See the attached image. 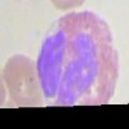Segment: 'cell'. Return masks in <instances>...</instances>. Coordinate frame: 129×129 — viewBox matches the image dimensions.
<instances>
[{"mask_svg": "<svg viewBox=\"0 0 129 129\" xmlns=\"http://www.w3.org/2000/svg\"><path fill=\"white\" fill-rule=\"evenodd\" d=\"M43 94L56 106L107 103L119 75V53L105 21L72 12L49 28L36 61Z\"/></svg>", "mask_w": 129, "mask_h": 129, "instance_id": "1", "label": "cell"}, {"mask_svg": "<svg viewBox=\"0 0 129 129\" xmlns=\"http://www.w3.org/2000/svg\"><path fill=\"white\" fill-rule=\"evenodd\" d=\"M3 81L9 93V103L18 107H36L43 105V89L31 58L14 54L3 69Z\"/></svg>", "mask_w": 129, "mask_h": 129, "instance_id": "2", "label": "cell"}, {"mask_svg": "<svg viewBox=\"0 0 129 129\" xmlns=\"http://www.w3.org/2000/svg\"><path fill=\"white\" fill-rule=\"evenodd\" d=\"M52 4L59 10H69L83 5L85 0H50Z\"/></svg>", "mask_w": 129, "mask_h": 129, "instance_id": "3", "label": "cell"}]
</instances>
